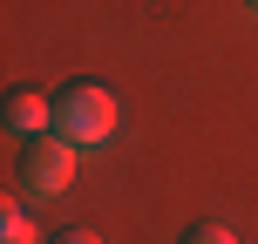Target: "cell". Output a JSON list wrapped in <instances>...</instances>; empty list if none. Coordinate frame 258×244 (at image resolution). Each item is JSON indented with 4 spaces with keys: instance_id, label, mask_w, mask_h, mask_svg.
<instances>
[{
    "instance_id": "6da1fadb",
    "label": "cell",
    "mask_w": 258,
    "mask_h": 244,
    "mask_svg": "<svg viewBox=\"0 0 258 244\" xmlns=\"http://www.w3.org/2000/svg\"><path fill=\"white\" fill-rule=\"evenodd\" d=\"M54 136L75 142V149H95V142L116 136V95L95 89V82H68L54 95Z\"/></svg>"
},
{
    "instance_id": "7a4b0ae2",
    "label": "cell",
    "mask_w": 258,
    "mask_h": 244,
    "mask_svg": "<svg viewBox=\"0 0 258 244\" xmlns=\"http://www.w3.org/2000/svg\"><path fill=\"white\" fill-rule=\"evenodd\" d=\"M68 177H75V142L41 136V142L21 149V190H27V197H61Z\"/></svg>"
},
{
    "instance_id": "3957f363",
    "label": "cell",
    "mask_w": 258,
    "mask_h": 244,
    "mask_svg": "<svg viewBox=\"0 0 258 244\" xmlns=\"http://www.w3.org/2000/svg\"><path fill=\"white\" fill-rule=\"evenodd\" d=\"M0 116H7V129H14V136H27V142H41V136H54V102H41L34 89H14V95H7V109H0Z\"/></svg>"
},
{
    "instance_id": "277c9868",
    "label": "cell",
    "mask_w": 258,
    "mask_h": 244,
    "mask_svg": "<svg viewBox=\"0 0 258 244\" xmlns=\"http://www.w3.org/2000/svg\"><path fill=\"white\" fill-rule=\"evenodd\" d=\"M0 237H7V244H34V224H27V210H21V204L0 210Z\"/></svg>"
},
{
    "instance_id": "5b68a950",
    "label": "cell",
    "mask_w": 258,
    "mask_h": 244,
    "mask_svg": "<svg viewBox=\"0 0 258 244\" xmlns=\"http://www.w3.org/2000/svg\"><path fill=\"white\" fill-rule=\"evenodd\" d=\"M177 244H238V237L224 231V224H197V231H183Z\"/></svg>"
},
{
    "instance_id": "8992f818",
    "label": "cell",
    "mask_w": 258,
    "mask_h": 244,
    "mask_svg": "<svg viewBox=\"0 0 258 244\" xmlns=\"http://www.w3.org/2000/svg\"><path fill=\"white\" fill-rule=\"evenodd\" d=\"M48 244H102V237H95V231H89V224H68V231H54Z\"/></svg>"
}]
</instances>
